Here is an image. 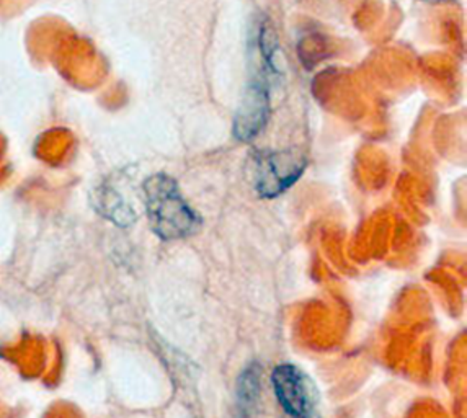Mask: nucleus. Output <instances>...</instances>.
Masks as SVG:
<instances>
[{
    "label": "nucleus",
    "mask_w": 467,
    "mask_h": 418,
    "mask_svg": "<svg viewBox=\"0 0 467 418\" xmlns=\"http://www.w3.org/2000/svg\"><path fill=\"white\" fill-rule=\"evenodd\" d=\"M250 76L234 118V136L242 142L255 140L272 117L273 86L280 78L278 39L266 18H260L250 35Z\"/></svg>",
    "instance_id": "obj_1"
},
{
    "label": "nucleus",
    "mask_w": 467,
    "mask_h": 418,
    "mask_svg": "<svg viewBox=\"0 0 467 418\" xmlns=\"http://www.w3.org/2000/svg\"><path fill=\"white\" fill-rule=\"evenodd\" d=\"M142 192L152 231L161 239H187L200 231L202 217L188 204L171 177L156 173L144 182Z\"/></svg>",
    "instance_id": "obj_2"
},
{
    "label": "nucleus",
    "mask_w": 467,
    "mask_h": 418,
    "mask_svg": "<svg viewBox=\"0 0 467 418\" xmlns=\"http://www.w3.org/2000/svg\"><path fill=\"white\" fill-rule=\"evenodd\" d=\"M306 167L307 159L299 151H258L252 155L250 180L260 198L272 200L295 185Z\"/></svg>",
    "instance_id": "obj_3"
},
{
    "label": "nucleus",
    "mask_w": 467,
    "mask_h": 418,
    "mask_svg": "<svg viewBox=\"0 0 467 418\" xmlns=\"http://www.w3.org/2000/svg\"><path fill=\"white\" fill-rule=\"evenodd\" d=\"M273 392L285 418H322L317 389L296 364H278L272 372Z\"/></svg>",
    "instance_id": "obj_4"
},
{
    "label": "nucleus",
    "mask_w": 467,
    "mask_h": 418,
    "mask_svg": "<svg viewBox=\"0 0 467 418\" xmlns=\"http://www.w3.org/2000/svg\"><path fill=\"white\" fill-rule=\"evenodd\" d=\"M260 392V366L250 364L245 371H242L239 382H237V394L242 405H250L257 401Z\"/></svg>",
    "instance_id": "obj_5"
},
{
    "label": "nucleus",
    "mask_w": 467,
    "mask_h": 418,
    "mask_svg": "<svg viewBox=\"0 0 467 418\" xmlns=\"http://www.w3.org/2000/svg\"><path fill=\"white\" fill-rule=\"evenodd\" d=\"M421 2H430V4H444V2H452V0H421Z\"/></svg>",
    "instance_id": "obj_6"
}]
</instances>
